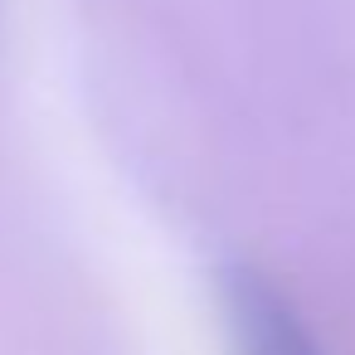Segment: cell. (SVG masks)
<instances>
[{
  "mask_svg": "<svg viewBox=\"0 0 355 355\" xmlns=\"http://www.w3.org/2000/svg\"><path fill=\"white\" fill-rule=\"evenodd\" d=\"M224 311L239 355H326L292 297L277 292L272 277H263L258 268L224 272Z\"/></svg>",
  "mask_w": 355,
  "mask_h": 355,
  "instance_id": "obj_1",
  "label": "cell"
}]
</instances>
